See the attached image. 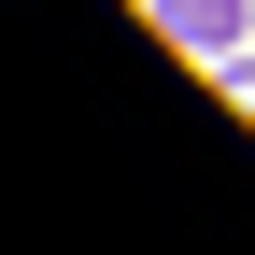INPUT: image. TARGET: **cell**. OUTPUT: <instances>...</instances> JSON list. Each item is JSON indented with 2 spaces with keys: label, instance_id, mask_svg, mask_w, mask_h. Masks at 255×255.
Here are the masks:
<instances>
[{
  "label": "cell",
  "instance_id": "cell-1",
  "mask_svg": "<svg viewBox=\"0 0 255 255\" xmlns=\"http://www.w3.org/2000/svg\"><path fill=\"white\" fill-rule=\"evenodd\" d=\"M156 28H170L184 57H213V71H227V57L255 43V0H156Z\"/></svg>",
  "mask_w": 255,
  "mask_h": 255
},
{
  "label": "cell",
  "instance_id": "cell-2",
  "mask_svg": "<svg viewBox=\"0 0 255 255\" xmlns=\"http://www.w3.org/2000/svg\"><path fill=\"white\" fill-rule=\"evenodd\" d=\"M227 100H241V114H255V57H227Z\"/></svg>",
  "mask_w": 255,
  "mask_h": 255
},
{
  "label": "cell",
  "instance_id": "cell-3",
  "mask_svg": "<svg viewBox=\"0 0 255 255\" xmlns=\"http://www.w3.org/2000/svg\"><path fill=\"white\" fill-rule=\"evenodd\" d=\"M142 14H156V0H142Z\"/></svg>",
  "mask_w": 255,
  "mask_h": 255
}]
</instances>
